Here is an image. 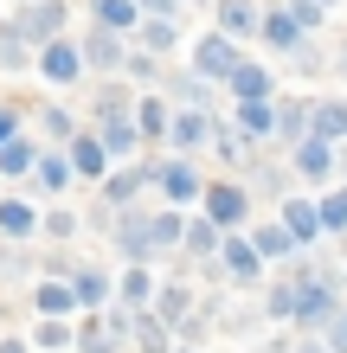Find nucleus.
Here are the masks:
<instances>
[{"mask_svg": "<svg viewBox=\"0 0 347 353\" xmlns=\"http://www.w3.org/2000/svg\"><path fill=\"white\" fill-rule=\"evenodd\" d=\"M199 71H206V77H232V71H238L232 39H206V46H199Z\"/></svg>", "mask_w": 347, "mask_h": 353, "instance_id": "obj_1", "label": "nucleus"}, {"mask_svg": "<svg viewBox=\"0 0 347 353\" xmlns=\"http://www.w3.org/2000/svg\"><path fill=\"white\" fill-rule=\"evenodd\" d=\"M296 315L309 321V327H328V321H335V302H328V289H296Z\"/></svg>", "mask_w": 347, "mask_h": 353, "instance_id": "obj_2", "label": "nucleus"}, {"mask_svg": "<svg viewBox=\"0 0 347 353\" xmlns=\"http://www.w3.org/2000/svg\"><path fill=\"white\" fill-rule=\"evenodd\" d=\"M283 232L309 244V238L321 232V212H315V205H302V199H290V212H283Z\"/></svg>", "mask_w": 347, "mask_h": 353, "instance_id": "obj_3", "label": "nucleus"}, {"mask_svg": "<svg viewBox=\"0 0 347 353\" xmlns=\"http://www.w3.org/2000/svg\"><path fill=\"white\" fill-rule=\"evenodd\" d=\"M129 334H135V353H168V327H161L155 315H135Z\"/></svg>", "mask_w": 347, "mask_h": 353, "instance_id": "obj_4", "label": "nucleus"}, {"mask_svg": "<svg viewBox=\"0 0 347 353\" xmlns=\"http://www.w3.org/2000/svg\"><path fill=\"white\" fill-rule=\"evenodd\" d=\"M232 90H238L244 103H264V90H270V77H264L257 65H238V71H232Z\"/></svg>", "mask_w": 347, "mask_h": 353, "instance_id": "obj_5", "label": "nucleus"}, {"mask_svg": "<svg viewBox=\"0 0 347 353\" xmlns=\"http://www.w3.org/2000/svg\"><path fill=\"white\" fill-rule=\"evenodd\" d=\"M71 302H77V296H71L65 283H39V315H46V321H58V315H65Z\"/></svg>", "mask_w": 347, "mask_h": 353, "instance_id": "obj_6", "label": "nucleus"}, {"mask_svg": "<svg viewBox=\"0 0 347 353\" xmlns=\"http://www.w3.org/2000/svg\"><path fill=\"white\" fill-rule=\"evenodd\" d=\"M244 212V193L238 186H212V225H232Z\"/></svg>", "mask_w": 347, "mask_h": 353, "instance_id": "obj_7", "label": "nucleus"}, {"mask_svg": "<svg viewBox=\"0 0 347 353\" xmlns=\"http://www.w3.org/2000/svg\"><path fill=\"white\" fill-rule=\"evenodd\" d=\"M46 77L71 84V77H77V52H71V46H46Z\"/></svg>", "mask_w": 347, "mask_h": 353, "instance_id": "obj_8", "label": "nucleus"}, {"mask_svg": "<svg viewBox=\"0 0 347 353\" xmlns=\"http://www.w3.org/2000/svg\"><path fill=\"white\" fill-rule=\"evenodd\" d=\"M187 308H193L187 289H161V315H155V321H161V327H168V321H187Z\"/></svg>", "mask_w": 347, "mask_h": 353, "instance_id": "obj_9", "label": "nucleus"}, {"mask_svg": "<svg viewBox=\"0 0 347 353\" xmlns=\"http://www.w3.org/2000/svg\"><path fill=\"white\" fill-rule=\"evenodd\" d=\"M71 296L97 308V302H103V296H110V283H103V276H97V270H84V276H77V283H71Z\"/></svg>", "mask_w": 347, "mask_h": 353, "instance_id": "obj_10", "label": "nucleus"}, {"mask_svg": "<svg viewBox=\"0 0 347 353\" xmlns=\"http://www.w3.org/2000/svg\"><path fill=\"white\" fill-rule=\"evenodd\" d=\"M129 148H135V129L110 116V129H103V154H129Z\"/></svg>", "mask_w": 347, "mask_h": 353, "instance_id": "obj_11", "label": "nucleus"}, {"mask_svg": "<svg viewBox=\"0 0 347 353\" xmlns=\"http://www.w3.org/2000/svg\"><path fill=\"white\" fill-rule=\"evenodd\" d=\"M0 168H7V174H26L32 168V148H26V141H0Z\"/></svg>", "mask_w": 347, "mask_h": 353, "instance_id": "obj_12", "label": "nucleus"}, {"mask_svg": "<svg viewBox=\"0 0 347 353\" xmlns=\"http://www.w3.org/2000/svg\"><path fill=\"white\" fill-rule=\"evenodd\" d=\"M0 232L26 238V232H32V212H26V205H13V199H7V205H0Z\"/></svg>", "mask_w": 347, "mask_h": 353, "instance_id": "obj_13", "label": "nucleus"}, {"mask_svg": "<svg viewBox=\"0 0 347 353\" xmlns=\"http://www.w3.org/2000/svg\"><path fill=\"white\" fill-rule=\"evenodd\" d=\"M71 161H77V168H84V174H103V141H77V148H71Z\"/></svg>", "mask_w": 347, "mask_h": 353, "instance_id": "obj_14", "label": "nucleus"}, {"mask_svg": "<svg viewBox=\"0 0 347 353\" xmlns=\"http://www.w3.org/2000/svg\"><path fill=\"white\" fill-rule=\"evenodd\" d=\"M315 129H321V135H347V103H321Z\"/></svg>", "mask_w": 347, "mask_h": 353, "instance_id": "obj_15", "label": "nucleus"}, {"mask_svg": "<svg viewBox=\"0 0 347 353\" xmlns=\"http://www.w3.org/2000/svg\"><path fill=\"white\" fill-rule=\"evenodd\" d=\"M161 186H168L174 199H193V193H199V180H193L187 168H168V174H161Z\"/></svg>", "mask_w": 347, "mask_h": 353, "instance_id": "obj_16", "label": "nucleus"}, {"mask_svg": "<svg viewBox=\"0 0 347 353\" xmlns=\"http://www.w3.org/2000/svg\"><path fill=\"white\" fill-rule=\"evenodd\" d=\"M97 19H103V26H129L135 7H129V0H97Z\"/></svg>", "mask_w": 347, "mask_h": 353, "instance_id": "obj_17", "label": "nucleus"}, {"mask_svg": "<svg viewBox=\"0 0 347 353\" xmlns=\"http://www.w3.org/2000/svg\"><path fill=\"white\" fill-rule=\"evenodd\" d=\"M219 19H226L232 32H251V0H226V7H219Z\"/></svg>", "mask_w": 347, "mask_h": 353, "instance_id": "obj_18", "label": "nucleus"}, {"mask_svg": "<svg viewBox=\"0 0 347 353\" xmlns=\"http://www.w3.org/2000/svg\"><path fill=\"white\" fill-rule=\"evenodd\" d=\"M39 347H46V353L71 347V327H65V321H39Z\"/></svg>", "mask_w": 347, "mask_h": 353, "instance_id": "obj_19", "label": "nucleus"}, {"mask_svg": "<svg viewBox=\"0 0 347 353\" xmlns=\"http://www.w3.org/2000/svg\"><path fill=\"white\" fill-rule=\"evenodd\" d=\"M226 263L238 270V276H257V263H264V257L251 251V244H232V251H226Z\"/></svg>", "mask_w": 347, "mask_h": 353, "instance_id": "obj_20", "label": "nucleus"}, {"mask_svg": "<svg viewBox=\"0 0 347 353\" xmlns=\"http://www.w3.org/2000/svg\"><path fill=\"white\" fill-rule=\"evenodd\" d=\"M264 32H270V46H296V19H290V13L264 19Z\"/></svg>", "mask_w": 347, "mask_h": 353, "instance_id": "obj_21", "label": "nucleus"}, {"mask_svg": "<svg viewBox=\"0 0 347 353\" xmlns=\"http://www.w3.org/2000/svg\"><path fill=\"white\" fill-rule=\"evenodd\" d=\"M187 244H193V251H212V244H219L212 219H193V225H187Z\"/></svg>", "mask_w": 347, "mask_h": 353, "instance_id": "obj_22", "label": "nucleus"}, {"mask_svg": "<svg viewBox=\"0 0 347 353\" xmlns=\"http://www.w3.org/2000/svg\"><path fill=\"white\" fill-rule=\"evenodd\" d=\"M290 251V232H257V257H283Z\"/></svg>", "mask_w": 347, "mask_h": 353, "instance_id": "obj_23", "label": "nucleus"}, {"mask_svg": "<svg viewBox=\"0 0 347 353\" xmlns=\"http://www.w3.org/2000/svg\"><path fill=\"white\" fill-rule=\"evenodd\" d=\"M168 129V110H161V103H141V135H161Z\"/></svg>", "mask_w": 347, "mask_h": 353, "instance_id": "obj_24", "label": "nucleus"}, {"mask_svg": "<svg viewBox=\"0 0 347 353\" xmlns=\"http://www.w3.org/2000/svg\"><path fill=\"white\" fill-rule=\"evenodd\" d=\"M302 174H328V148H321V141L302 148Z\"/></svg>", "mask_w": 347, "mask_h": 353, "instance_id": "obj_25", "label": "nucleus"}, {"mask_svg": "<svg viewBox=\"0 0 347 353\" xmlns=\"http://www.w3.org/2000/svg\"><path fill=\"white\" fill-rule=\"evenodd\" d=\"M328 353H347V308H335V321H328Z\"/></svg>", "mask_w": 347, "mask_h": 353, "instance_id": "obj_26", "label": "nucleus"}, {"mask_svg": "<svg viewBox=\"0 0 347 353\" xmlns=\"http://www.w3.org/2000/svg\"><path fill=\"white\" fill-rule=\"evenodd\" d=\"M122 296H129V302L141 308V302H148V296H155V289H148V276H141V270H129V283H122Z\"/></svg>", "mask_w": 347, "mask_h": 353, "instance_id": "obj_27", "label": "nucleus"}, {"mask_svg": "<svg viewBox=\"0 0 347 353\" xmlns=\"http://www.w3.org/2000/svg\"><path fill=\"white\" fill-rule=\"evenodd\" d=\"M58 19H65L58 7H32V19H26V26H32V32H58Z\"/></svg>", "mask_w": 347, "mask_h": 353, "instance_id": "obj_28", "label": "nucleus"}, {"mask_svg": "<svg viewBox=\"0 0 347 353\" xmlns=\"http://www.w3.org/2000/svg\"><path fill=\"white\" fill-rule=\"evenodd\" d=\"M174 135H180V141H206V122H199V116H180Z\"/></svg>", "mask_w": 347, "mask_h": 353, "instance_id": "obj_29", "label": "nucleus"}, {"mask_svg": "<svg viewBox=\"0 0 347 353\" xmlns=\"http://www.w3.org/2000/svg\"><path fill=\"white\" fill-rule=\"evenodd\" d=\"M321 225H335V232H341V225H347V199H341V193H335L328 205H321Z\"/></svg>", "mask_w": 347, "mask_h": 353, "instance_id": "obj_30", "label": "nucleus"}, {"mask_svg": "<svg viewBox=\"0 0 347 353\" xmlns=\"http://www.w3.org/2000/svg\"><path fill=\"white\" fill-rule=\"evenodd\" d=\"M65 174H71L65 161H39V180H46V186H65Z\"/></svg>", "mask_w": 347, "mask_h": 353, "instance_id": "obj_31", "label": "nucleus"}, {"mask_svg": "<svg viewBox=\"0 0 347 353\" xmlns=\"http://www.w3.org/2000/svg\"><path fill=\"white\" fill-rule=\"evenodd\" d=\"M244 129H270V110L264 103H244Z\"/></svg>", "mask_w": 347, "mask_h": 353, "instance_id": "obj_32", "label": "nucleus"}, {"mask_svg": "<svg viewBox=\"0 0 347 353\" xmlns=\"http://www.w3.org/2000/svg\"><path fill=\"white\" fill-rule=\"evenodd\" d=\"M0 65H19V32H0Z\"/></svg>", "mask_w": 347, "mask_h": 353, "instance_id": "obj_33", "label": "nucleus"}, {"mask_svg": "<svg viewBox=\"0 0 347 353\" xmlns=\"http://www.w3.org/2000/svg\"><path fill=\"white\" fill-rule=\"evenodd\" d=\"M290 19H296V26H315L321 7H315V0H296V13H290Z\"/></svg>", "mask_w": 347, "mask_h": 353, "instance_id": "obj_34", "label": "nucleus"}, {"mask_svg": "<svg viewBox=\"0 0 347 353\" xmlns=\"http://www.w3.org/2000/svg\"><path fill=\"white\" fill-rule=\"evenodd\" d=\"M7 135H13V116H7V110H0V141H7Z\"/></svg>", "mask_w": 347, "mask_h": 353, "instance_id": "obj_35", "label": "nucleus"}, {"mask_svg": "<svg viewBox=\"0 0 347 353\" xmlns=\"http://www.w3.org/2000/svg\"><path fill=\"white\" fill-rule=\"evenodd\" d=\"M0 353H26V347H19V341H7V347H0Z\"/></svg>", "mask_w": 347, "mask_h": 353, "instance_id": "obj_36", "label": "nucleus"}, {"mask_svg": "<svg viewBox=\"0 0 347 353\" xmlns=\"http://www.w3.org/2000/svg\"><path fill=\"white\" fill-rule=\"evenodd\" d=\"M302 353H328V347H302Z\"/></svg>", "mask_w": 347, "mask_h": 353, "instance_id": "obj_37", "label": "nucleus"}, {"mask_svg": "<svg viewBox=\"0 0 347 353\" xmlns=\"http://www.w3.org/2000/svg\"><path fill=\"white\" fill-rule=\"evenodd\" d=\"M315 7H328V0H315Z\"/></svg>", "mask_w": 347, "mask_h": 353, "instance_id": "obj_38", "label": "nucleus"}]
</instances>
